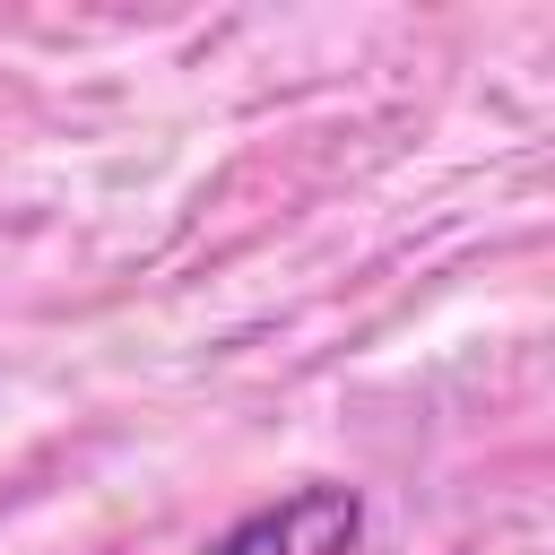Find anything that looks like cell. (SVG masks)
Instances as JSON below:
<instances>
[{
    "instance_id": "cell-1",
    "label": "cell",
    "mask_w": 555,
    "mask_h": 555,
    "mask_svg": "<svg viewBox=\"0 0 555 555\" xmlns=\"http://www.w3.org/2000/svg\"><path fill=\"white\" fill-rule=\"evenodd\" d=\"M364 546V494L338 477L286 486L278 503H251L243 520H225L199 555H356Z\"/></svg>"
}]
</instances>
